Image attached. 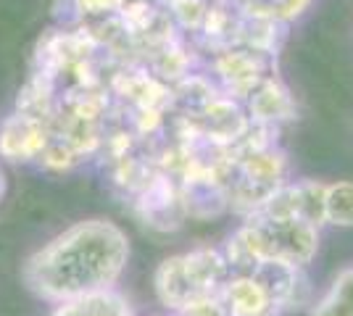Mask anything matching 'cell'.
Wrapping results in <instances>:
<instances>
[{
	"label": "cell",
	"instance_id": "9c48e42d",
	"mask_svg": "<svg viewBox=\"0 0 353 316\" xmlns=\"http://www.w3.org/2000/svg\"><path fill=\"white\" fill-rule=\"evenodd\" d=\"M50 316H132V311L119 293L103 290V293H92L85 298L59 303V308Z\"/></svg>",
	"mask_w": 353,
	"mask_h": 316
},
{
	"label": "cell",
	"instance_id": "7c38bea8",
	"mask_svg": "<svg viewBox=\"0 0 353 316\" xmlns=\"http://www.w3.org/2000/svg\"><path fill=\"white\" fill-rule=\"evenodd\" d=\"M324 193H327V185L322 182H295V200H298V219L309 222L314 227L327 224V216H324Z\"/></svg>",
	"mask_w": 353,
	"mask_h": 316
},
{
	"label": "cell",
	"instance_id": "8fae6325",
	"mask_svg": "<svg viewBox=\"0 0 353 316\" xmlns=\"http://www.w3.org/2000/svg\"><path fill=\"white\" fill-rule=\"evenodd\" d=\"M327 224L353 227V182H332L324 193Z\"/></svg>",
	"mask_w": 353,
	"mask_h": 316
},
{
	"label": "cell",
	"instance_id": "2e32d148",
	"mask_svg": "<svg viewBox=\"0 0 353 316\" xmlns=\"http://www.w3.org/2000/svg\"><path fill=\"white\" fill-rule=\"evenodd\" d=\"M182 316H230L219 295H206V298H198V301L188 303L182 311H176Z\"/></svg>",
	"mask_w": 353,
	"mask_h": 316
},
{
	"label": "cell",
	"instance_id": "4fadbf2b",
	"mask_svg": "<svg viewBox=\"0 0 353 316\" xmlns=\"http://www.w3.org/2000/svg\"><path fill=\"white\" fill-rule=\"evenodd\" d=\"M240 11L245 16H259V19H274V21H290L295 16L306 11L311 0H237Z\"/></svg>",
	"mask_w": 353,
	"mask_h": 316
},
{
	"label": "cell",
	"instance_id": "3957f363",
	"mask_svg": "<svg viewBox=\"0 0 353 316\" xmlns=\"http://www.w3.org/2000/svg\"><path fill=\"white\" fill-rule=\"evenodd\" d=\"M50 140L48 119L16 111L0 127V156L8 161H34L40 158Z\"/></svg>",
	"mask_w": 353,
	"mask_h": 316
},
{
	"label": "cell",
	"instance_id": "52a82bcc",
	"mask_svg": "<svg viewBox=\"0 0 353 316\" xmlns=\"http://www.w3.org/2000/svg\"><path fill=\"white\" fill-rule=\"evenodd\" d=\"M248 119L256 124H269L277 127L280 121L295 119V103L290 92L285 90V85L277 82L274 76L264 79L248 98Z\"/></svg>",
	"mask_w": 353,
	"mask_h": 316
},
{
	"label": "cell",
	"instance_id": "277c9868",
	"mask_svg": "<svg viewBox=\"0 0 353 316\" xmlns=\"http://www.w3.org/2000/svg\"><path fill=\"white\" fill-rule=\"evenodd\" d=\"M219 298L230 316H280L285 311L253 274H232L219 290Z\"/></svg>",
	"mask_w": 353,
	"mask_h": 316
},
{
	"label": "cell",
	"instance_id": "ba28073f",
	"mask_svg": "<svg viewBox=\"0 0 353 316\" xmlns=\"http://www.w3.org/2000/svg\"><path fill=\"white\" fill-rule=\"evenodd\" d=\"M156 295L169 311H182L188 303L198 301V290L192 285L190 274L185 269L182 256L166 258L156 271Z\"/></svg>",
	"mask_w": 353,
	"mask_h": 316
},
{
	"label": "cell",
	"instance_id": "5b68a950",
	"mask_svg": "<svg viewBox=\"0 0 353 316\" xmlns=\"http://www.w3.org/2000/svg\"><path fill=\"white\" fill-rule=\"evenodd\" d=\"M114 92L121 95L134 111H163L172 103V90L159 76L143 74V72H121L114 76Z\"/></svg>",
	"mask_w": 353,
	"mask_h": 316
},
{
	"label": "cell",
	"instance_id": "d6986e66",
	"mask_svg": "<svg viewBox=\"0 0 353 316\" xmlns=\"http://www.w3.org/2000/svg\"><path fill=\"white\" fill-rule=\"evenodd\" d=\"M172 316H182V314H176V311H172Z\"/></svg>",
	"mask_w": 353,
	"mask_h": 316
},
{
	"label": "cell",
	"instance_id": "6da1fadb",
	"mask_svg": "<svg viewBox=\"0 0 353 316\" xmlns=\"http://www.w3.org/2000/svg\"><path fill=\"white\" fill-rule=\"evenodd\" d=\"M127 258V235L111 222L90 219L69 227L37 251L24 266V280L45 301L66 303L114 290Z\"/></svg>",
	"mask_w": 353,
	"mask_h": 316
},
{
	"label": "cell",
	"instance_id": "8992f818",
	"mask_svg": "<svg viewBox=\"0 0 353 316\" xmlns=\"http://www.w3.org/2000/svg\"><path fill=\"white\" fill-rule=\"evenodd\" d=\"M232 174L253 182V185H259L264 190H277L280 185H285L288 161H285L282 151H277L274 145H266V148H259V151L237 156Z\"/></svg>",
	"mask_w": 353,
	"mask_h": 316
},
{
	"label": "cell",
	"instance_id": "e0dca14e",
	"mask_svg": "<svg viewBox=\"0 0 353 316\" xmlns=\"http://www.w3.org/2000/svg\"><path fill=\"white\" fill-rule=\"evenodd\" d=\"M127 0H74L79 14H111V11H121Z\"/></svg>",
	"mask_w": 353,
	"mask_h": 316
},
{
	"label": "cell",
	"instance_id": "5bb4252c",
	"mask_svg": "<svg viewBox=\"0 0 353 316\" xmlns=\"http://www.w3.org/2000/svg\"><path fill=\"white\" fill-rule=\"evenodd\" d=\"M37 161L45 169H50V171H69V169H74V166L79 164V161H85V158L74 151L66 140L50 135V140H48V145H45V151L40 153Z\"/></svg>",
	"mask_w": 353,
	"mask_h": 316
},
{
	"label": "cell",
	"instance_id": "30bf717a",
	"mask_svg": "<svg viewBox=\"0 0 353 316\" xmlns=\"http://www.w3.org/2000/svg\"><path fill=\"white\" fill-rule=\"evenodd\" d=\"M311 316H353V269L340 271L322 301L311 308Z\"/></svg>",
	"mask_w": 353,
	"mask_h": 316
},
{
	"label": "cell",
	"instance_id": "ac0fdd59",
	"mask_svg": "<svg viewBox=\"0 0 353 316\" xmlns=\"http://www.w3.org/2000/svg\"><path fill=\"white\" fill-rule=\"evenodd\" d=\"M3 190H6V182H3V174H0V196H3Z\"/></svg>",
	"mask_w": 353,
	"mask_h": 316
},
{
	"label": "cell",
	"instance_id": "7a4b0ae2",
	"mask_svg": "<svg viewBox=\"0 0 353 316\" xmlns=\"http://www.w3.org/2000/svg\"><path fill=\"white\" fill-rule=\"evenodd\" d=\"M269 63L272 56L250 50V48H221L219 59H216V72H219L224 87L230 92V98H248L264 79H269Z\"/></svg>",
	"mask_w": 353,
	"mask_h": 316
},
{
	"label": "cell",
	"instance_id": "9a60e30c",
	"mask_svg": "<svg viewBox=\"0 0 353 316\" xmlns=\"http://www.w3.org/2000/svg\"><path fill=\"white\" fill-rule=\"evenodd\" d=\"M206 11L208 8L203 0H172V16L185 30H201Z\"/></svg>",
	"mask_w": 353,
	"mask_h": 316
}]
</instances>
